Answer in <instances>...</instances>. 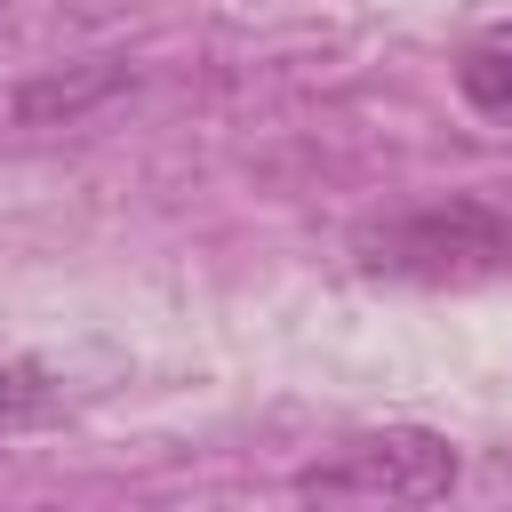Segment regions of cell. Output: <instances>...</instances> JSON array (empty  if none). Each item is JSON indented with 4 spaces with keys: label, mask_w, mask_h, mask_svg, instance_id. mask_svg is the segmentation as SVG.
I'll return each mask as SVG.
<instances>
[{
    "label": "cell",
    "mask_w": 512,
    "mask_h": 512,
    "mask_svg": "<svg viewBox=\"0 0 512 512\" xmlns=\"http://www.w3.org/2000/svg\"><path fill=\"white\" fill-rule=\"evenodd\" d=\"M456 472H464V456L448 432L376 424V432H344L336 448H320L296 472V496L328 504V512H416V504H440L456 488Z\"/></svg>",
    "instance_id": "1"
},
{
    "label": "cell",
    "mask_w": 512,
    "mask_h": 512,
    "mask_svg": "<svg viewBox=\"0 0 512 512\" xmlns=\"http://www.w3.org/2000/svg\"><path fill=\"white\" fill-rule=\"evenodd\" d=\"M504 256H512V224L480 192H440V200H416V208H384L352 232V264L368 280H416V288L480 280Z\"/></svg>",
    "instance_id": "2"
},
{
    "label": "cell",
    "mask_w": 512,
    "mask_h": 512,
    "mask_svg": "<svg viewBox=\"0 0 512 512\" xmlns=\"http://www.w3.org/2000/svg\"><path fill=\"white\" fill-rule=\"evenodd\" d=\"M456 96L472 112H512V24H488L456 56Z\"/></svg>",
    "instance_id": "3"
},
{
    "label": "cell",
    "mask_w": 512,
    "mask_h": 512,
    "mask_svg": "<svg viewBox=\"0 0 512 512\" xmlns=\"http://www.w3.org/2000/svg\"><path fill=\"white\" fill-rule=\"evenodd\" d=\"M120 80H128L120 64H112V72H88V80H32V88H16V120H56V112L72 120L80 104H96V96H112Z\"/></svg>",
    "instance_id": "4"
},
{
    "label": "cell",
    "mask_w": 512,
    "mask_h": 512,
    "mask_svg": "<svg viewBox=\"0 0 512 512\" xmlns=\"http://www.w3.org/2000/svg\"><path fill=\"white\" fill-rule=\"evenodd\" d=\"M56 408H64V392H56V376L40 360H8L0 368V424H48Z\"/></svg>",
    "instance_id": "5"
}]
</instances>
